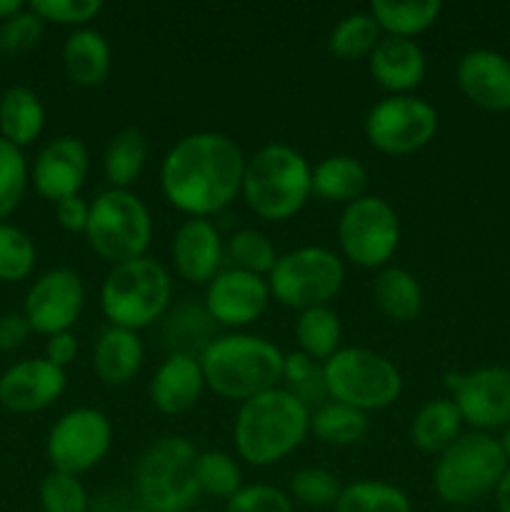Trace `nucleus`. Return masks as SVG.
<instances>
[{"label":"nucleus","mask_w":510,"mask_h":512,"mask_svg":"<svg viewBox=\"0 0 510 512\" xmlns=\"http://www.w3.org/2000/svg\"><path fill=\"white\" fill-rule=\"evenodd\" d=\"M245 155L230 135L193 133L180 138L160 165L165 200L190 218L220 213L243 188Z\"/></svg>","instance_id":"1"},{"label":"nucleus","mask_w":510,"mask_h":512,"mask_svg":"<svg viewBox=\"0 0 510 512\" xmlns=\"http://www.w3.org/2000/svg\"><path fill=\"white\" fill-rule=\"evenodd\" d=\"M308 405L285 388H273L240 403L233 425L235 450L253 468L280 463L303 445L310 433Z\"/></svg>","instance_id":"2"},{"label":"nucleus","mask_w":510,"mask_h":512,"mask_svg":"<svg viewBox=\"0 0 510 512\" xmlns=\"http://www.w3.org/2000/svg\"><path fill=\"white\" fill-rule=\"evenodd\" d=\"M283 360L285 355L278 345L250 333L215 338L200 353L205 388L238 403L278 388L283 380Z\"/></svg>","instance_id":"3"},{"label":"nucleus","mask_w":510,"mask_h":512,"mask_svg":"<svg viewBox=\"0 0 510 512\" xmlns=\"http://www.w3.org/2000/svg\"><path fill=\"white\" fill-rule=\"evenodd\" d=\"M245 203L258 218L280 223L305 208L313 195V165L303 153L283 143L263 145L245 160Z\"/></svg>","instance_id":"4"},{"label":"nucleus","mask_w":510,"mask_h":512,"mask_svg":"<svg viewBox=\"0 0 510 512\" xmlns=\"http://www.w3.org/2000/svg\"><path fill=\"white\" fill-rule=\"evenodd\" d=\"M173 280L158 260L143 258L110 268L100 285V308L113 328L143 330L168 310Z\"/></svg>","instance_id":"5"},{"label":"nucleus","mask_w":510,"mask_h":512,"mask_svg":"<svg viewBox=\"0 0 510 512\" xmlns=\"http://www.w3.org/2000/svg\"><path fill=\"white\" fill-rule=\"evenodd\" d=\"M508 465L510 460L493 435L463 433L435 463V495L455 508L478 503L485 495L495 493Z\"/></svg>","instance_id":"6"},{"label":"nucleus","mask_w":510,"mask_h":512,"mask_svg":"<svg viewBox=\"0 0 510 512\" xmlns=\"http://www.w3.org/2000/svg\"><path fill=\"white\" fill-rule=\"evenodd\" d=\"M198 450L183 435H168L140 455L133 488L140 508L153 512H185L195 505L200 488L195 480Z\"/></svg>","instance_id":"7"},{"label":"nucleus","mask_w":510,"mask_h":512,"mask_svg":"<svg viewBox=\"0 0 510 512\" xmlns=\"http://www.w3.org/2000/svg\"><path fill=\"white\" fill-rule=\"evenodd\" d=\"M328 398L360 413L385 410L403 393V375L393 360L368 348H340L323 363Z\"/></svg>","instance_id":"8"},{"label":"nucleus","mask_w":510,"mask_h":512,"mask_svg":"<svg viewBox=\"0 0 510 512\" xmlns=\"http://www.w3.org/2000/svg\"><path fill=\"white\" fill-rule=\"evenodd\" d=\"M85 240L105 263L120 265L143 258L153 240V218L130 190H105L90 203Z\"/></svg>","instance_id":"9"},{"label":"nucleus","mask_w":510,"mask_h":512,"mask_svg":"<svg viewBox=\"0 0 510 512\" xmlns=\"http://www.w3.org/2000/svg\"><path fill=\"white\" fill-rule=\"evenodd\" d=\"M270 298L290 310H308L328 305L343 290L345 265L340 255L320 245L290 250L280 255L268 278Z\"/></svg>","instance_id":"10"},{"label":"nucleus","mask_w":510,"mask_h":512,"mask_svg":"<svg viewBox=\"0 0 510 512\" xmlns=\"http://www.w3.org/2000/svg\"><path fill=\"white\" fill-rule=\"evenodd\" d=\"M338 245L345 260L358 268H385L400 245V220L393 205L378 195H363L345 205L338 220Z\"/></svg>","instance_id":"11"},{"label":"nucleus","mask_w":510,"mask_h":512,"mask_svg":"<svg viewBox=\"0 0 510 512\" xmlns=\"http://www.w3.org/2000/svg\"><path fill=\"white\" fill-rule=\"evenodd\" d=\"M438 133V110L415 95H385L365 115V138L383 155H410Z\"/></svg>","instance_id":"12"},{"label":"nucleus","mask_w":510,"mask_h":512,"mask_svg":"<svg viewBox=\"0 0 510 512\" xmlns=\"http://www.w3.org/2000/svg\"><path fill=\"white\" fill-rule=\"evenodd\" d=\"M113 445V423L95 408H73L55 420L45 440L53 470L68 475H83L103 463Z\"/></svg>","instance_id":"13"},{"label":"nucleus","mask_w":510,"mask_h":512,"mask_svg":"<svg viewBox=\"0 0 510 512\" xmlns=\"http://www.w3.org/2000/svg\"><path fill=\"white\" fill-rule=\"evenodd\" d=\"M453 403L458 405L463 423L475 433H488L510 425V370L488 365L473 373L445 375Z\"/></svg>","instance_id":"14"},{"label":"nucleus","mask_w":510,"mask_h":512,"mask_svg":"<svg viewBox=\"0 0 510 512\" xmlns=\"http://www.w3.org/2000/svg\"><path fill=\"white\" fill-rule=\"evenodd\" d=\"M85 308V283L73 268H53L40 275L25 295L23 315L35 333H68Z\"/></svg>","instance_id":"15"},{"label":"nucleus","mask_w":510,"mask_h":512,"mask_svg":"<svg viewBox=\"0 0 510 512\" xmlns=\"http://www.w3.org/2000/svg\"><path fill=\"white\" fill-rule=\"evenodd\" d=\"M270 303L268 280L245 270H223L205 288V310L215 325L245 328L265 313Z\"/></svg>","instance_id":"16"},{"label":"nucleus","mask_w":510,"mask_h":512,"mask_svg":"<svg viewBox=\"0 0 510 512\" xmlns=\"http://www.w3.org/2000/svg\"><path fill=\"white\" fill-rule=\"evenodd\" d=\"M88 173L90 155L83 140L75 135H60V138L50 140L45 148H40L33 170H30V180H33L38 195L60 203V200L80 195Z\"/></svg>","instance_id":"17"},{"label":"nucleus","mask_w":510,"mask_h":512,"mask_svg":"<svg viewBox=\"0 0 510 512\" xmlns=\"http://www.w3.org/2000/svg\"><path fill=\"white\" fill-rule=\"evenodd\" d=\"M68 375L45 358H25L0 375V405L10 413H40L65 393Z\"/></svg>","instance_id":"18"},{"label":"nucleus","mask_w":510,"mask_h":512,"mask_svg":"<svg viewBox=\"0 0 510 512\" xmlns=\"http://www.w3.org/2000/svg\"><path fill=\"white\" fill-rule=\"evenodd\" d=\"M455 83L460 93L488 113L510 110V58L490 48L468 50L458 60Z\"/></svg>","instance_id":"19"},{"label":"nucleus","mask_w":510,"mask_h":512,"mask_svg":"<svg viewBox=\"0 0 510 512\" xmlns=\"http://www.w3.org/2000/svg\"><path fill=\"white\" fill-rule=\"evenodd\" d=\"M170 255L180 278L193 285H208L220 273L225 245L208 218H190L175 230Z\"/></svg>","instance_id":"20"},{"label":"nucleus","mask_w":510,"mask_h":512,"mask_svg":"<svg viewBox=\"0 0 510 512\" xmlns=\"http://www.w3.org/2000/svg\"><path fill=\"white\" fill-rule=\"evenodd\" d=\"M205 390L200 358L188 353H170L155 370L148 385L150 403L163 415H180L193 408Z\"/></svg>","instance_id":"21"},{"label":"nucleus","mask_w":510,"mask_h":512,"mask_svg":"<svg viewBox=\"0 0 510 512\" xmlns=\"http://www.w3.org/2000/svg\"><path fill=\"white\" fill-rule=\"evenodd\" d=\"M368 70L390 95H410L425 80V53L415 40L383 35L368 55Z\"/></svg>","instance_id":"22"},{"label":"nucleus","mask_w":510,"mask_h":512,"mask_svg":"<svg viewBox=\"0 0 510 512\" xmlns=\"http://www.w3.org/2000/svg\"><path fill=\"white\" fill-rule=\"evenodd\" d=\"M145 360L143 340L135 330L113 328L103 330L93 350V370L105 385H128L140 373Z\"/></svg>","instance_id":"23"},{"label":"nucleus","mask_w":510,"mask_h":512,"mask_svg":"<svg viewBox=\"0 0 510 512\" xmlns=\"http://www.w3.org/2000/svg\"><path fill=\"white\" fill-rule=\"evenodd\" d=\"M113 68V53L105 35L95 28H78L63 45V70L80 88H95Z\"/></svg>","instance_id":"24"},{"label":"nucleus","mask_w":510,"mask_h":512,"mask_svg":"<svg viewBox=\"0 0 510 512\" xmlns=\"http://www.w3.org/2000/svg\"><path fill=\"white\" fill-rule=\"evenodd\" d=\"M463 415L450 398H435L415 413L410 440L420 453L440 455L463 435Z\"/></svg>","instance_id":"25"},{"label":"nucleus","mask_w":510,"mask_h":512,"mask_svg":"<svg viewBox=\"0 0 510 512\" xmlns=\"http://www.w3.org/2000/svg\"><path fill=\"white\" fill-rule=\"evenodd\" d=\"M45 128V108L38 93L25 85H13L0 95V138L23 150L40 138Z\"/></svg>","instance_id":"26"},{"label":"nucleus","mask_w":510,"mask_h":512,"mask_svg":"<svg viewBox=\"0 0 510 512\" xmlns=\"http://www.w3.org/2000/svg\"><path fill=\"white\" fill-rule=\"evenodd\" d=\"M373 298L380 313L395 323H410L420 315L425 293L420 280L410 270L398 265H385L373 280Z\"/></svg>","instance_id":"27"},{"label":"nucleus","mask_w":510,"mask_h":512,"mask_svg":"<svg viewBox=\"0 0 510 512\" xmlns=\"http://www.w3.org/2000/svg\"><path fill=\"white\" fill-rule=\"evenodd\" d=\"M368 170L353 155H328L313 168V195L325 203L350 205L365 195Z\"/></svg>","instance_id":"28"},{"label":"nucleus","mask_w":510,"mask_h":512,"mask_svg":"<svg viewBox=\"0 0 510 512\" xmlns=\"http://www.w3.org/2000/svg\"><path fill=\"white\" fill-rule=\"evenodd\" d=\"M148 160V138L138 128H123L110 138L103 155L105 180L113 190H130Z\"/></svg>","instance_id":"29"},{"label":"nucleus","mask_w":510,"mask_h":512,"mask_svg":"<svg viewBox=\"0 0 510 512\" xmlns=\"http://www.w3.org/2000/svg\"><path fill=\"white\" fill-rule=\"evenodd\" d=\"M443 3L438 0H423V3H388V0H373L368 13L378 23L380 33L390 38L415 40V35L433 28L440 18Z\"/></svg>","instance_id":"30"},{"label":"nucleus","mask_w":510,"mask_h":512,"mask_svg":"<svg viewBox=\"0 0 510 512\" xmlns=\"http://www.w3.org/2000/svg\"><path fill=\"white\" fill-rule=\"evenodd\" d=\"M295 340L300 345V353L313 358L315 363H325L340 350L343 323L330 305L308 308L295 320Z\"/></svg>","instance_id":"31"},{"label":"nucleus","mask_w":510,"mask_h":512,"mask_svg":"<svg viewBox=\"0 0 510 512\" xmlns=\"http://www.w3.org/2000/svg\"><path fill=\"white\" fill-rule=\"evenodd\" d=\"M370 430L368 413L350 408L343 403L320 405L310 413V433L325 445H335V448H348V445H358L365 440Z\"/></svg>","instance_id":"32"},{"label":"nucleus","mask_w":510,"mask_h":512,"mask_svg":"<svg viewBox=\"0 0 510 512\" xmlns=\"http://www.w3.org/2000/svg\"><path fill=\"white\" fill-rule=\"evenodd\" d=\"M335 512H410V498L383 480H355L343 485Z\"/></svg>","instance_id":"33"},{"label":"nucleus","mask_w":510,"mask_h":512,"mask_svg":"<svg viewBox=\"0 0 510 512\" xmlns=\"http://www.w3.org/2000/svg\"><path fill=\"white\" fill-rule=\"evenodd\" d=\"M380 38L383 33L373 15L368 10H360L335 23V28L330 30L328 50L340 60H363L373 53Z\"/></svg>","instance_id":"34"},{"label":"nucleus","mask_w":510,"mask_h":512,"mask_svg":"<svg viewBox=\"0 0 510 512\" xmlns=\"http://www.w3.org/2000/svg\"><path fill=\"white\" fill-rule=\"evenodd\" d=\"M215 323L210 320L208 310L195 308V305H180L170 313L168 323H165L163 338L173 353H188L195 355L193 350L200 348L203 353L215 338H210Z\"/></svg>","instance_id":"35"},{"label":"nucleus","mask_w":510,"mask_h":512,"mask_svg":"<svg viewBox=\"0 0 510 512\" xmlns=\"http://www.w3.org/2000/svg\"><path fill=\"white\" fill-rule=\"evenodd\" d=\"M195 480H198L200 493L210 498L230 500L240 488H243V473L233 455L223 450H205L198 453L195 460Z\"/></svg>","instance_id":"36"},{"label":"nucleus","mask_w":510,"mask_h":512,"mask_svg":"<svg viewBox=\"0 0 510 512\" xmlns=\"http://www.w3.org/2000/svg\"><path fill=\"white\" fill-rule=\"evenodd\" d=\"M225 255L233 260L235 270H245L253 275H270V270L278 263V250H275L273 240L255 228H243L238 233L230 235L228 245H225Z\"/></svg>","instance_id":"37"},{"label":"nucleus","mask_w":510,"mask_h":512,"mask_svg":"<svg viewBox=\"0 0 510 512\" xmlns=\"http://www.w3.org/2000/svg\"><path fill=\"white\" fill-rule=\"evenodd\" d=\"M283 383L290 395L308 405L310 410L325 405L328 398V388H325L323 363H315L313 358L298 353H288L283 360Z\"/></svg>","instance_id":"38"},{"label":"nucleus","mask_w":510,"mask_h":512,"mask_svg":"<svg viewBox=\"0 0 510 512\" xmlns=\"http://www.w3.org/2000/svg\"><path fill=\"white\" fill-rule=\"evenodd\" d=\"M38 250L33 238L13 223H0V280L18 283L25 280L35 268Z\"/></svg>","instance_id":"39"},{"label":"nucleus","mask_w":510,"mask_h":512,"mask_svg":"<svg viewBox=\"0 0 510 512\" xmlns=\"http://www.w3.org/2000/svg\"><path fill=\"white\" fill-rule=\"evenodd\" d=\"M290 500H298L300 505L313 510L335 508L343 483L335 473L325 468H303L290 478Z\"/></svg>","instance_id":"40"},{"label":"nucleus","mask_w":510,"mask_h":512,"mask_svg":"<svg viewBox=\"0 0 510 512\" xmlns=\"http://www.w3.org/2000/svg\"><path fill=\"white\" fill-rule=\"evenodd\" d=\"M38 498L43 512H88L90 508L88 490L78 475L60 473V470H50L40 480Z\"/></svg>","instance_id":"41"},{"label":"nucleus","mask_w":510,"mask_h":512,"mask_svg":"<svg viewBox=\"0 0 510 512\" xmlns=\"http://www.w3.org/2000/svg\"><path fill=\"white\" fill-rule=\"evenodd\" d=\"M28 175L23 150L0 138V223H5V218L23 200L25 188H28Z\"/></svg>","instance_id":"42"},{"label":"nucleus","mask_w":510,"mask_h":512,"mask_svg":"<svg viewBox=\"0 0 510 512\" xmlns=\"http://www.w3.org/2000/svg\"><path fill=\"white\" fill-rule=\"evenodd\" d=\"M45 23L30 5L10 15L8 20L0 23V50L10 55H20L33 50L43 38Z\"/></svg>","instance_id":"43"},{"label":"nucleus","mask_w":510,"mask_h":512,"mask_svg":"<svg viewBox=\"0 0 510 512\" xmlns=\"http://www.w3.org/2000/svg\"><path fill=\"white\" fill-rule=\"evenodd\" d=\"M30 8L43 18V23L88 28L90 20L103 13L100 0H33Z\"/></svg>","instance_id":"44"},{"label":"nucleus","mask_w":510,"mask_h":512,"mask_svg":"<svg viewBox=\"0 0 510 512\" xmlns=\"http://www.w3.org/2000/svg\"><path fill=\"white\" fill-rule=\"evenodd\" d=\"M225 512H295L293 500L275 485H243L230 500H225Z\"/></svg>","instance_id":"45"},{"label":"nucleus","mask_w":510,"mask_h":512,"mask_svg":"<svg viewBox=\"0 0 510 512\" xmlns=\"http://www.w3.org/2000/svg\"><path fill=\"white\" fill-rule=\"evenodd\" d=\"M55 218H58L60 228L68 233H85L90 218V203H85L80 195L65 198L55 203Z\"/></svg>","instance_id":"46"},{"label":"nucleus","mask_w":510,"mask_h":512,"mask_svg":"<svg viewBox=\"0 0 510 512\" xmlns=\"http://www.w3.org/2000/svg\"><path fill=\"white\" fill-rule=\"evenodd\" d=\"M33 328L25 320L23 313H5L0 315V350L10 353V350L23 348L25 340L30 338Z\"/></svg>","instance_id":"47"},{"label":"nucleus","mask_w":510,"mask_h":512,"mask_svg":"<svg viewBox=\"0 0 510 512\" xmlns=\"http://www.w3.org/2000/svg\"><path fill=\"white\" fill-rule=\"evenodd\" d=\"M75 355H78V338L70 330L68 333L50 335L48 343H45V360H50L58 368H68L75 360Z\"/></svg>","instance_id":"48"},{"label":"nucleus","mask_w":510,"mask_h":512,"mask_svg":"<svg viewBox=\"0 0 510 512\" xmlns=\"http://www.w3.org/2000/svg\"><path fill=\"white\" fill-rule=\"evenodd\" d=\"M495 508L498 512H510V465L505 468L503 478H500L498 488H495Z\"/></svg>","instance_id":"49"},{"label":"nucleus","mask_w":510,"mask_h":512,"mask_svg":"<svg viewBox=\"0 0 510 512\" xmlns=\"http://www.w3.org/2000/svg\"><path fill=\"white\" fill-rule=\"evenodd\" d=\"M25 5L20 3V0H0V23H3V20H8L10 15H15L18 13V10H23Z\"/></svg>","instance_id":"50"},{"label":"nucleus","mask_w":510,"mask_h":512,"mask_svg":"<svg viewBox=\"0 0 510 512\" xmlns=\"http://www.w3.org/2000/svg\"><path fill=\"white\" fill-rule=\"evenodd\" d=\"M500 448H503L505 458L510 460V425H505V428H503V438H500Z\"/></svg>","instance_id":"51"},{"label":"nucleus","mask_w":510,"mask_h":512,"mask_svg":"<svg viewBox=\"0 0 510 512\" xmlns=\"http://www.w3.org/2000/svg\"><path fill=\"white\" fill-rule=\"evenodd\" d=\"M120 512H153V510H148V508H140V505H138V508H128V510H120Z\"/></svg>","instance_id":"52"},{"label":"nucleus","mask_w":510,"mask_h":512,"mask_svg":"<svg viewBox=\"0 0 510 512\" xmlns=\"http://www.w3.org/2000/svg\"><path fill=\"white\" fill-rule=\"evenodd\" d=\"M0 53H3V50H0Z\"/></svg>","instance_id":"53"}]
</instances>
